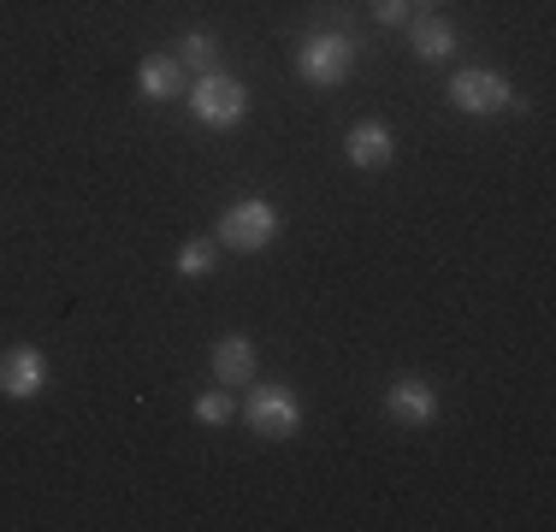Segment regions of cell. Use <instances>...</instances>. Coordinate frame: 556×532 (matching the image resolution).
Segmentation results:
<instances>
[{
  "label": "cell",
  "instance_id": "6da1fadb",
  "mask_svg": "<svg viewBox=\"0 0 556 532\" xmlns=\"http://www.w3.org/2000/svg\"><path fill=\"white\" fill-rule=\"evenodd\" d=\"M350 65H355V48H350V36H338V30H314L308 42L296 48V72H302V84H314V89H338L343 77H350Z\"/></svg>",
  "mask_w": 556,
  "mask_h": 532
},
{
  "label": "cell",
  "instance_id": "7a4b0ae2",
  "mask_svg": "<svg viewBox=\"0 0 556 532\" xmlns=\"http://www.w3.org/2000/svg\"><path fill=\"white\" fill-rule=\"evenodd\" d=\"M190 106H195V118H202L207 130H231L237 118L249 113V89L237 84V77H225L219 65H214V72H202V77H195Z\"/></svg>",
  "mask_w": 556,
  "mask_h": 532
},
{
  "label": "cell",
  "instance_id": "3957f363",
  "mask_svg": "<svg viewBox=\"0 0 556 532\" xmlns=\"http://www.w3.org/2000/svg\"><path fill=\"white\" fill-rule=\"evenodd\" d=\"M278 237V207L273 202H237V207H225V219H219V243L225 249H237V255H255V249H267Z\"/></svg>",
  "mask_w": 556,
  "mask_h": 532
},
{
  "label": "cell",
  "instance_id": "277c9868",
  "mask_svg": "<svg viewBox=\"0 0 556 532\" xmlns=\"http://www.w3.org/2000/svg\"><path fill=\"white\" fill-rule=\"evenodd\" d=\"M450 106L456 113H509L515 106V84L503 72H456L450 77Z\"/></svg>",
  "mask_w": 556,
  "mask_h": 532
},
{
  "label": "cell",
  "instance_id": "5b68a950",
  "mask_svg": "<svg viewBox=\"0 0 556 532\" xmlns=\"http://www.w3.org/2000/svg\"><path fill=\"white\" fill-rule=\"evenodd\" d=\"M243 420L255 426L261 438H290L302 426V403L285 391V384H255L243 403Z\"/></svg>",
  "mask_w": 556,
  "mask_h": 532
},
{
  "label": "cell",
  "instance_id": "8992f818",
  "mask_svg": "<svg viewBox=\"0 0 556 532\" xmlns=\"http://www.w3.org/2000/svg\"><path fill=\"white\" fill-rule=\"evenodd\" d=\"M48 391V355L30 350V343H18V350L0 355V396H18V403H30V396Z\"/></svg>",
  "mask_w": 556,
  "mask_h": 532
},
{
  "label": "cell",
  "instance_id": "52a82bcc",
  "mask_svg": "<svg viewBox=\"0 0 556 532\" xmlns=\"http://www.w3.org/2000/svg\"><path fill=\"white\" fill-rule=\"evenodd\" d=\"M386 408L396 426H432V415H439V396H432L427 379H396L386 391Z\"/></svg>",
  "mask_w": 556,
  "mask_h": 532
},
{
  "label": "cell",
  "instance_id": "ba28073f",
  "mask_svg": "<svg viewBox=\"0 0 556 532\" xmlns=\"http://www.w3.org/2000/svg\"><path fill=\"white\" fill-rule=\"evenodd\" d=\"M137 89H142L149 101H178L184 89H190V72H184V60H178V53H154V60H142Z\"/></svg>",
  "mask_w": 556,
  "mask_h": 532
},
{
  "label": "cell",
  "instance_id": "9c48e42d",
  "mask_svg": "<svg viewBox=\"0 0 556 532\" xmlns=\"http://www.w3.org/2000/svg\"><path fill=\"white\" fill-rule=\"evenodd\" d=\"M214 379L225 384V391H237V384L255 379V343L249 338H219L214 343Z\"/></svg>",
  "mask_w": 556,
  "mask_h": 532
},
{
  "label": "cell",
  "instance_id": "30bf717a",
  "mask_svg": "<svg viewBox=\"0 0 556 532\" xmlns=\"http://www.w3.org/2000/svg\"><path fill=\"white\" fill-rule=\"evenodd\" d=\"M391 149H396V142H391V130L379 125V118H362V125H355L350 137H343V154H350L355 166H367V172H374V166H386Z\"/></svg>",
  "mask_w": 556,
  "mask_h": 532
},
{
  "label": "cell",
  "instance_id": "8fae6325",
  "mask_svg": "<svg viewBox=\"0 0 556 532\" xmlns=\"http://www.w3.org/2000/svg\"><path fill=\"white\" fill-rule=\"evenodd\" d=\"M415 53L420 60H450V53H456V30H450L444 18H420L415 24Z\"/></svg>",
  "mask_w": 556,
  "mask_h": 532
},
{
  "label": "cell",
  "instance_id": "7c38bea8",
  "mask_svg": "<svg viewBox=\"0 0 556 532\" xmlns=\"http://www.w3.org/2000/svg\"><path fill=\"white\" fill-rule=\"evenodd\" d=\"M178 60H184V72H214V36H184L178 42Z\"/></svg>",
  "mask_w": 556,
  "mask_h": 532
},
{
  "label": "cell",
  "instance_id": "4fadbf2b",
  "mask_svg": "<svg viewBox=\"0 0 556 532\" xmlns=\"http://www.w3.org/2000/svg\"><path fill=\"white\" fill-rule=\"evenodd\" d=\"M214 261H219V255H214V243H184L172 266H178L184 278H207V273H214Z\"/></svg>",
  "mask_w": 556,
  "mask_h": 532
},
{
  "label": "cell",
  "instance_id": "5bb4252c",
  "mask_svg": "<svg viewBox=\"0 0 556 532\" xmlns=\"http://www.w3.org/2000/svg\"><path fill=\"white\" fill-rule=\"evenodd\" d=\"M231 415H237V403H231V391H225V384H219V391H207L202 403H195V420H202V426H225Z\"/></svg>",
  "mask_w": 556,
  "mask_h": 532
},
{
  "label": "cell",
  "instance_id": "9a60e30c",
  "mask_svg": "<svg viewBox=\"0 0 556 532\" xmlns=\"http://www.w3.org/2000/svg\"><path fill=\"white\" fill-rule=\"evenodd\" d=\"M374 12L386 24H408V12H415V7H408V0H374Z\"/></svg>",
  "mask_w": 556,
  "mask_h": 532
},
{
  "label": "cell",
  "instance_id": "2e32d148",
  "mask_svg": "<svg viewBox=\"0 0 556 532\" xmlns=\"http://www.w3.org/2000/svg\"><path fill=\"white\" fill-rule=\"evenodd\" d=\"M408 7H420V12H427V7H439V0H408Z\"/></svg>",
  "mask_w": 556,
  "mask_h": 532
}]
</instances>
